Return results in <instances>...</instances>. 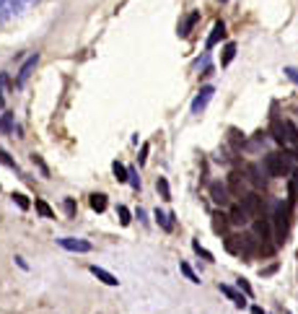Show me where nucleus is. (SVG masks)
Listing matches in <instances>:
<instances>
[{"label":"nucleus","mask_w":298,"mask_h":314,"mask_svg":"<svg viewBox=\"0 0 298 314\" xmlns=\"http://www.w3.org/2000/svg\"><path fill=\"white\" fill-rule=\"evenodd\" d=\"M34 205H36V213H39L41 218H55V211H52V208L47 205V200H41V198H39V200H36Z\"/></svg>","instance_id":"obj_22"},{"label":"nucleus","mask_w":298,"mask_h":314,"mask_svg":"<svg viewBox=\"0 0 298 314\" xmlns=\"http://www.w3.org/2000/svg\"><path fill=\"white\" fill-rule=\"evenodd\" d=\"M117 213H119V223H122V226H130V221H133V213H130V208L119 205V208H117Z\"/></svg>","instance_id":"obj_27"},{"label":"nucleus","mask_w":298,"mask_h":314,"mask_svg":"<svg viewBox=\"0 0 298 314\" xmlns=\"http://www.w3.org/2000/svg\"><path fill=\"white\" fill-rule=\"evenodd\" d=\"M249 213H246V208L244 205H233L231 208V213H228V221L231 223H236V226H244V223H249Z\"/></svg>","instance_id":"obj_14"},{"label":"nucleus","mask_w":298,"mask_h":314,"mask_svg":"<svg viewBox=\"0 0 298 314\" xmlns=\"http://www.w3.org/2000/svg\"><path fill=\"white\" fill-rule=\"evenodd\" d=\"M0 164H6L8 169H13V172H18V166H16V161L11 159V156H8V153H6L3 148H0Z\"/></svg>","instance_id":"obj_29"},{"label":"nucleus","mask_w":298,"mask_h":314,"mask_svg":"<svg viewBox=\"0 0 298 314\" xmlns=\"http://www.w3.org/2000/svg\"><path fill=\"white\" fill-rule=\"evenodd\" d=\"M57 244L62 249H68V252H80V255H86V252L94 249V244L89 239H75V237H62V239H57Z\"/></svg>","instance_id":"obj_4"},{"label":"nucleus","mask_w":298,"mask_h":314,"mask_svg":"<svg viewBox=\"0 0 298 314\" xmlns=\"http://www.w3.org/2000/svg\"><path fill=\"white\" fill-rule=\"evenodd\" d=\"M218 291H221L223 296H228L239 309H244V306H246V299H249L246 294H241V291H236V288H231V286H226V283H221V286H218Z\"/></svg>","instance_id":"obj_9"},{"label":"nucleus","mask_w":298,"mask_h":314,"mask_svg":"<svg viewBox=\"0 0 298 314\" xmlns=\"http://www.w3.org/2000/svg\"><path fill=\"white\" fill-rule=\"evenodd\" d=\"M91 270V276H96L104 286H119V281H117V276H112L109 270H104V267H99V265H91L89 267Z\"/></svg>","instance_id":"obj_12"},{"label":"nucleus","mask_w":298,"mask_h":314,"mask_svg":"<svg viewBox=\"0 0 298 314\" xmlns=\"http://www.w3.org/2000/svg\"><path fill=\"white\" fill-rule=\"evenodd\" d=\"M127 182L133 184V190H140V179H138V172L135 169H127Z\"/></svg>","instance_id":"obj_30"},{"label":"nucleus","mask_w":298,"mask_h":314,"mask_svg":"<svg viewBox=\"0 0 298 314\" xmlns=\"http://www.w3.org/2000/svg\"><path fill=\"white\" fill-rule=\"evenodd\" d=\"M11 198H13V203H16L21 211H29V205H31V203H29V198H26V195H21V192H13Z\"/></svg>","instance_id":"obj_28"},{"label":"nucleus","mask_w":298,"mask_h":314,"mask_svg":"<svg viewBox=\"0 0 298 314\" xmlns=\"http://www.w3.org/2000/svg\"><path fill=\"white\" fill-rule=\"evenodd\" d=\"M221 39H226V24H223V21H216V24H212L210 36H207V42H205V47H207V50H212V47H216V45L221 42Z\"/></svg>","instance_id":"obj_10"},{"label":"nucleus","mask_w":298,"mask_h":314,"mask_svg":"<svg viewBox=\"0 0 298 314\" xmlns=\"http://www.w3.org/2000/svg\"><path fill=\"white\" fill-rule=\"evenodd\" d=\"M197 18H200V13H197V11H192V13H189V16H187V18L179 24V36H187V34H189V29L197 24Z\"/></svg>","instance_id":"obj_19"},{"label":"nucleus","mask_w":298,"mask_h":314,"mask_svg":"<svg viewBox=\"0 0 298 314\" xmlns=\"http://www.w3.org/2000/svg\"><path fill=\"white\" fill-rule=\"evenodd\" d=\"M241 205L246 208V213L249 216H262V195H257V192H249V195H244L241 198Z\"/></svg>","instance_id":"obj_6"},{"label":"nucleus","mask_w":298,"mask_h":314,"mask_svg":"<svg viewBox=\"0 0 298 314\" xmlns=\"http://www.w3.org/2000/svg\"><path fill=\"white\" fill-rule=\"evenodd\" d=\"M241 190H244V177H241V174H231V179H228V192H231V195H239V198H241Z\"/></svg>","instance_id":"obj_20"},{"label":"nucleus","mask_w":298,"mask_h":314,"mask_svg":"<svg viewBox=\"0 0 298 314\" xmlns=\"http://www.w3.org/2000/svg\"><path fill=\"white\" fill-rule=\"evenodd\" d=\"M254 239L260 242V249L265 255L272 252V244H270V221L265 216H257V221H254Z\"/></svg>","instance_id":"obj_3"},{"label":"nucleus","mask_w":298,"mask_h":314,"mask_svg":"<svg viewBox=\"0 0 298 314\" xmlns=\"http://www.w3.org/2000/svg\"><path fill=\"white\" fill-rule=\"evenodd\" d=\"M212 94H216V86H202V89H200V94H197V96H195V101H192V114L205 112V107L210 104Z\"/></svg>","instance_id":"obj_5"},{"label":"nucleus","mask_w":298,"mask_h":314,"mask_svg":"<svg viewBox=\"0 0 298 314\" xmlns=\"http://www.w3.org/2000/svg\"><path fill=\"white\" fill-rule=\"evenodd\" d=\"M210 198H212V203H216V205H228L231 192H228V187H226V184L212 182V184H210Z\"/></svg>","instance_id":"obj_7"},{"label":"nucleus","mask_w":298,"mask_h":314,"mask_svg":"<svg viewBox=\"0 0 298 314\" xmlns=\"http://www.w3.org/2000/svg\"><path fill=\"white\" fill-rule=\"evenodd\" d=\"M270 135H272V140L278 143V145H288V138H285V122H280V120H272V125H270Z\"/></svg>","instance_id":"obj_13"},{"label":"nucleus","mask_w":298,"mask_h":314,"mask_svg":"<svg viewBox=\"0 0 298 314\" xmlns=\"http://www.w3.org/2000/svg\"><path fill=\"white\" fill-rule=\"evenodd\" d=\"M89 205H91L96 213H104V211H107V205H109V203H107V195L94 192V195H91V200H89Z\"/></svg>","instance_id":"obj_18"},{"label":"nucleus","mask_w":298,"mask_h":314,"mask_svg":"<svg viewBox=\"0 0 298 314\" xmlns=\"http://www.w3.org/2000/svg\"><path fill=\"white\" fill-rule=\"evenodd\" d=\"M31 161H34V164L39 166V172H41V174H45V177H50V169H47V164H45V161H41V159H39V156H36V153H31Z\"/></svg>","instance_id":"obj_31"},{"label":"nucleus","mask_w":298,"mask_h":314,"mask_svg":"<svg viewBox=\"0 0 298 314\" xmlns=\"http://www.w3.org/2000/svg\"><path fill=\"white\" fill-rule=\"evenodd\" d=\"M112 172H114V177H117V182H127V169H124V164H119V161H114V164H112Z\"/></svg>","instance_id":"obj_26"},{"label":"nucleus","mask_w":298,"mask_h":314,"mask_svg":"<svg viewBox=\"0 0 298 314\" xmlns=\"http://www.w3.org/2000/svg\"><path fill=\"white\" fill-rule=\"evenodd\" d=\"M236 286H239V291H241V294H246V296H254V291H251V286H249V281H244V278H239V281H236Z\"/></svg>","instance_id":"obj_32"},{"label":"nucleus","mask_w":298,"mask_h":314,"mask_svg":"<svg viewBox=\"0 0 298 314\" xmlns=\"http://www.w3.org/2000/svg\"><path fill=\"white\" fill-rule=\"evenodd\" d=\"M179 270L184 273V278H187L189 283H200V276H197V273H195V270H192L187 262H179Z\"/></svg>","instance_id":"obj_24"},{"label":"nucleus","mask_w":298,"mask_h":314,"mask_svg":"<svg viewBox=\"0 0 298 314\" xmlns=\"http://www.w3.org/2000/svg\"><path fill=\"white\" fill-rule=\"evenodd\" d=\"M251 314H267L262 306H251Z\"/></svg>","instance_id":"obj_39"},{"label":"nucleus","mask_w":298,"mask_h":314,"mask_svg":"<svg viewBox=\"0 0 298 314\" xmlns=\"http://www.w3.org/2000/svg\"><path fill=\"white\" fill-rule=\"evenodd\" d=\"M246 174H249V179H251V184L254 187H265V182H267V172H265V166L260 169V166H249L246 169Z\"/></svg>","instance_id":"obj_15"},{"label":"nucleus","mask_w":298,"mask_h":314,"mask_svg":"<svg viewBox=\"0 0 298 314\" xmlns=\"http://www.w3.org/2000/svg\"><path fill=\"white\" fill-rule=\"evenodd\" d=\"M228 213H216V216H212V228H216V234H226V228H228Z\"/></svg>","instance_id":"obj_17"},{"label":"nucleus","mask_w":298,"mask_h":314,"mask_svg":"<svg viewBox=\"0 0 298 314\" xmlns=\"http://www.w3.org/2000/svg\"><path fill=\"white\" fill-rule=\"evenodd\" d=\"M65 213H68V216H73V213H75V203H73L70 198L65 200Z\"/></svg>","instance_id":"obj_37"},{"label":"nucleus","mask_w":298,"mask_h":314,"mask_svg":"<svg viewBox=\"0 0 298 314\" xmlns=\"http://www.w3.org/2000/svg\"><path fill=\"white\" fill-rule=\"evenodd\" d=\"M16 262H18V267H21V270H29V265H26V260H24V257H16Z\"/></svg>","instance_id":"obj_38"},{"label":"nucleus","mask_w":298,"mask_h":314,"mask_svg":"<svg viewBox=\"0 0 298 314\" xmlns=\"http://www.w3.org/2000/svg\"><path fill=\"white\" fill-rule=\"evenodd\" d=\"M221 3H226V0H221Z\"/></svg>","instance_id":"obj_40"},{"label":"nucleus","mask_w":298,"mask_h":314,"mask_svg":"<svg viewBox=\"0 0 298 314\" xmlns=\"http://www.w3.org/2000/svg\"><path fill=\"white\" fill-rule=\"evenodd\" d=\"M285 75H288V78H290V81H293V83L298 86V68H293V65H288V68H285Z\"/></svg>","instance_id":"obj_35"},{"label":"nucleus","mask_w":298,"mask_h":314,"mask_svg":"<svg viewBox=\"0 0 298 314\" xmlns=\"http://www.w3.org/2000/svg\"><path fill=\"white\" fill-rule=\"evenodd\" d=\"M0 130H3L6 135L13 133V112H6L3 117H0Z\"/></svg>","instance_id":"obj_23"},{"label":"nucleus","mask_w":298,"mask_h":314,"mask_svg":"<svg viewBox=\"0 0 298 314\" xmlns=\"http://www.w3.org/2000/svg\"><path fill=\"white\" fill-rule=\"evenodd\" d=\"M192 249H195L197 255H202V257H205L207 262H212V255H210L207 249H202V247H200V242H192Z\"/></svg>","instance_id":"obj_33"},{"label":"nucleus","mask_w":298,"mask_h":314,"mask_svg":"<svg viewBox=\"0 0 298 314\" xmlns=\"http://www.w3.org/2000/svg\"><path fill=\"white\" fill-rule=\"evenodd\" d=\"M290 208H293V200H288V203H283V205L275 208V218H272V226H275V244H285V239H288Z\"/></svg>","instance_id":"obj_1"},{"label":"nucleus","mask_w":298,"mask_h":314,"mask_svg":"<svg viewBox=\"0 0 298 314\" xmlns=\"http://www.w3.org/2000/svg\"><path fill=\"white\" fill-rule=\"evenodd\" d=\"M6 83H8V75L0 73V89H3ZM3 107H6V99H3V94H0V109H3Z\"/></svg>","instance_id":"obj_36"},{"label":"nucleus","mask_w":298,"mask_h":314,"mask_svg":"<svg viewBox=\"0 0 298 314\" xmlns=\"http://www.w3.org/2000/svg\"><path fill=\"white\" fill-rule=\"evenodd\" d=\"M148 151H151V145H148V143H143V148H140V156H138V164H140V166L148 161Z\"/></svg>","instance_id":"obj_34"},{"label":"nucleus","mask_w":298,"mask_h":314,"mask_svg":"<svg viewBox=\"0 0 298 314\" xmlns=\"http://www.w3.org/2000/svg\"><path fill=\"white\" fill-rule=\"evenodd\" d=\"M285 138H288V148L293 151V159H298V128L285 120Z\"/></svg>","instance_id":"obj_11"},{"label":"nucleus","mask_w":298,"mask_h":314,"mask_svg":"<svg viewBox=\"0 0 298 314\" xmlns=\"http://www.w3.org/2000/svg\"><path fill=\"white\" fill-rule=\"evenodd\" d=\"M262 166H265L267 177H272V179H283V177L290 174V159H288V153H267Z\"/></svg>","instance_id":"obj_2"},{"label":"nucleus","mask_w":298,"mask_h":314,"mask_svg":"<svg viewBox=\"0 0 298 314\" xmlns=\"http://www.w3.org/2000/svg\"><path fill=\"white\" fill-rule=\"evenodd\" d=\"M153 218L158 221V226H161L163 231H172V228H174V221H172V218H174V213H163V211H156V213H153Z\"/></svg>","instance_id":"obj_16"},{"label":"nucleus","mask_w":298,"mask_h":314,"mask_svg":"<svg viewBox=\"0 0 298 314\" xmlns=\"http://www.w3.org/2000/svg\"><path fill=\"white\" fill-rule=\"evenodd\" d=\"M36 62H39V52H34V55H29V60L21 65V70H18V78H16V83L18 86H24L26 81H29V75L34 73V68H36Z\"/></svg>","instance_id":"obj_8"},{"label":"nucleus","mask_w":298,"mask_h":314,"mask_svg":"<svg viewBox=\"0 0 298 314\" xmlns=\"http://www.w3.org/2000/svg\"><path fill=\"white\" fill-rule=\"evenodd\" d=\"M156 190H158V195H161V200H172V187H168L166 177H158V179H156Z\"/></svg>","instance_id":"obj_21"},{"label":"nucleus","mask_w":298,"mask_h":314,"mask_svg":"<svg viewBox=\"0 0 298 314\" xmlns=\"http://www.w3.org/2000/svg\"><path fill=\"white\" fill-rule=\"evenodd\" d=\"M236 57V45L233 42H228L226 45V50H223V60H221V65L226 68V65H231V60Z\"/></svg>","instance_id":"obj_25"}]
</instances>
